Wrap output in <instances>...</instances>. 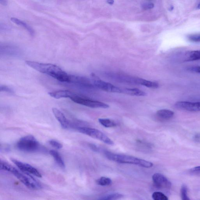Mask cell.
<instances>
[{
  "instance_id": "obj_1",
  "label": "cell",
  "mask_w": 200,
  "mask_h": 200,
  "mask_svg": "<svg viewBox=\"0 0 200 200\" xmlns=\"http://www.w3.org/2000/svg\"><path fill=\"white\" fill-rule=\"evenodd\" d=\"M26 63L27 65L37 71L49 75L60 82L69 83L70 81V75L68 74L60 67L55 65L30 61H27Z\"/></svg>"
},
{
  "instance_id": "obj_2",
  "label": "cell",
  "mask_w": 200,
  "mask_h": 200,
  "mask_svg": "<svg viewBox=\"0 0 200 200\" xmlns=\"http://www.w3.org/2000/svg\"><path fill=\"white\" fill-rule=\"evenodd\" d=\"M1 169L13 174L28 189L33 190H38L42 189L40 183L29 174L18 170L4 161H1Z\"/></svg>"
},
{
  "instance_id": "obj_3",
  "label": "cell",
  "mask_w": 200,
  "mask_h": 200,
  "mask_svg": "<svg viewBox=\"0 0 200 200\" xmlns=\"http://www.w3.org/2000/svg\"><path fill=\"white\" fill-rule=\"evenodd\" d=\"M104 154L107 158L110 160L121 163L136 165L144 168H151L153 165L152 163L145 160L141 159L129 155H118L105 151Z\"/></svg>"
},
{
  "instance_id": "obj_4",
  "label": "cell",
  "mask_w": 200,
  "mask_h": 200,
  "mask_svg": "<svg viewBox=\"0 0 200 200\" xmlns=\"http://www.w3.org/2000/svg\"><path fill=\"white\" fill-rule=\"evenodd\" d=\"M16 147L21 151L33 152L39 150L40 145L34 136L29 135L20 139L16 144Z\"/></svg>"
},
{
  "instance_id": "obj_5",
  "label": "cell",
  "mask_w": 200,
  "mask_h": 200,
  "mask_svg": "<svg viewBox=\"0 0 200 200\" xmlns=\"http://www.w3.org/2000/svg\"><path fill=\"white\" fill-rule=\"evenodd\" d=\"M76 129L82 134L88 135L93 138L100 140L109 145H113L114 142L109 137L98 129L87 127H78Z\"/></svg>"
},
{
  "instance_id": "obj_6",
  "label": "cell",
  "mask_w": 200,
  "mask_h": 200,
  "mask_svg": "<svg viewBox=\"0 0 200 200\" xmlns=\"http://www.w3.org/2000/svg\"><path fill=\"white\" fill-rule=\"evenodd\" d=\"M70 99L75 103L90 108H101L104 109L109 108V106L106 104L100 101H94L84 98L75 93L73 94Z\"/></svg>"
},
{
  "instance_id": "obj_7",
  "label": "cell",
  "mask_w": 200,
  "mask_h": 200,
  "mask_svg": "<svg viewBox=\"0 0 200 200\" xmlns=\"http://www.w3.org/2000/svg\"><path fill=\"white\" fill-rule=\"evenodd\" d=\"M92 77L94 85L98 89L106 92L122 93L121 88L99 79L94 74H92Z\"/></svg>"
},
{
  "instance_id": "obj_8",
  "label": "cell",
  "mask_w": 200,
  "mask_h": 200,
  "mask_svg": "<svg viewBox=\"0 0 200 200\" xmlns=\"http://www.w3.org/2000/svg\"><path fill=\"white\" fill-rule=\"evenodd\" d=\"M11 160L21 171L31 174L37 177H42V175L40 172L32 166L14 159H12Z\"/></svg>"
},
{
  "instance_id": "obj_9",
  "label": "cell",
  "mask_w": 200,
  "mask_h": 200,
  "mask_svg": "<svg viewBox=\"0 0 200 200\" xmlns=\"http://www.w3.org/2000/svg\"><path fill=\"white\" fill-rule=\"evenodd\" d=\"M69 83H72L82 88L91 89L94 86L93 84H92L90 79L87 77L74 75H70Z\"/></svg>"
},
{
  "instance_id": "obj_10",
  "label": "cell",
  "mask_w": 200,
  "mask_h": 200,
  "mask_svg": "<svg viewBox=\"0 0 200 200\" xmlns=\"http://www.w3.org/2000/svg\"><path fill=\"white\" fill-rule=\"evenodd\" d=\"M152 179L154 184L157 188L166 189H169L171 188V182L162 174H154L153 175Z\"/></svg>"
},
{
  "instance_id": "obj_11",
  "label": "cell",
  "mask_w": 200,
  "mask_h": 200,
  "mask_svg": "<svg viewBox=\"0 0 200 200\" xmlns=\"http://www.w3.org/2000/svg\"><path fill=\"white\" fill-rule=\"evenodd\" d=\"M176 108L182 110L190 111H200V102H190L187 101H179L175 104Z\"/></svg>"
},
{
  "instance_id": "obj_12",
  "label": "cell",
  "mask_w": 200,
  "mask_h": 200,
  "mask_svg": "<svg viewBox=\"0 0 200 200\" xmlns=\"http://www.w3.org/2000/svg\"><path fill=\"white\" fill-rule=\"evenodd\" d=\"M52 112L56 119L60 123L62 128L67 129L72 127L71 122L66 117L62 111L57 108H54L52 109Z\"/></svg>"
},
{
  "instance_id": "obj_13",
  "label": "cell",
  "mask_w": 200,
  "mask_h": 200,
  "mask_svg": "<svg viewBox=\"0 0 200 200\" xmlns=\"http://www.w3.org/2000/svg\"><path fill=\"white\" fill-rule=\"evenodd\" d=\"M21 50L16 47L12 46H3L1 47L0 55L1 56L18 57L21 55Z\"/></svg>"
},
{
  "instance_id": "obj_14",
  "label": "cell",
  "mask_w": 200,
  "mask_h": 200,
  "mask_svg": "<svg viewBox=\"0 0 200 200\" xmlns=\"http://www.w3.org/2000/svg\"><path fill=\"white\" fill-rule=\"evenodd\" d=\"M73 93V92L68 90H59L49 92V94L53 98L58 99L62 98L70 99Z\"/></svg>"
},
{
  "instance_id": "obj_15",
  "label": "cell",
  "mask_w": 200,
  "mask_h": 200,
  "mask_svg": "<svg viewBox=\"0 0 200 200\" xmlns=\"http://www.w3.org/2000/svg\"><path fill=\"white\" fill-rule=\"evenodd\" d=\"M174 114V112L172 111L167 109H160L157 111L156 112L157 117L163 121H167L172 118Z\"/></svg>"
},
{
  "instance_id": "obj_16",
  "label": "cell",
  "mask_w": 200,
  "mask_h": 200,
  "mask_svg": "<svg viewBox=\"0 0 200 200\" xmlns=\"http://www.w3.org/2000/svg\"><path fill=\"white\" fill-rule=\"evenodd\" d=\"M122 93L135 96H145L147 95L145 92L138 89H122Z\"/></svg>"
},
{
  "instance_id": "obj_17",
  "label": "cell",
  "mask_w": 200,
  "mask_h": 200,
  "mask_svg": "<svg viewBox=\"0 0 200 200\" xmlns=\"http://www.w3.org/2000/svg\"><path fill=\"white\" fill-rule=\"evenodd\" d=\"M49 153L53 157L54 160H55L56 163H57V164L62 169H65V165L64 161H63L62 157H61V155L57 151H56V150H51L49 151Z\"/></svg>"
},
{
  "instance_id": "obj_18",
  "label": "cell",
  "mask_w": 200,
  "mask_h": 200,
  "mask_svg": "<svg viewBox=\"0 0 200 200\" xmlns=\"http://www.w3.org/2000/svg\"><path fill=\"white\" fill-rule=\"evenodd\" d=\"M199 60H200V50H193L186 54L185 61H195Z\"/></svg>"
},
{
  "instance_id": "obj_19",
  "label": "cell",
  "mask_w": 200,
  "mask_h": 200,
  "mask_svg": "<svg viewBox=\"0 0 200 200\" xmlns=\"http://www.w3.org/2000/svg\"><path fill=\"white\" fill-rule=\"evenodd\" d=\"M99 122L105 128H113L116 126V123L115 121L108 118L99 119Z\"/></svg>"
},
{
  "instance_id": "obj_20",
  "label": "cell",
  "mask_w": 200,
  "mask_h": 200,
  "mask_svg": "<svg viewBox=\"0 0 200 200\" xmlns=\"http://www.w3.org/2000/svg\"><path fill=\"white\" fill-rule=\"evenodd\" d=\"M123 195L118 193H114L105 195L99 199V200H109L119 199L123 197Z\"/></svg>"
},
{
  "instance_id": "obj_21",
  "label": "cell",
  "mask_w": 200,
  "mask_h": 200,
  "mask_svg": "<svg viewBox=\"0 0 200 200\" xmlns=\"http://www.w3.org/2000/svg\"><path fill=\"white\" fill-rule=\"evenodd\" d=\"M140 85L144 86L151 89H157L159 87V84L156 82H151L143 79H141Z\"/></svg>"
},
{
  "instance_id": "obj_22",
  "label": "cell",
  "mask_w": 200,
  "mask_h": 200,
  "mask_svg": "<svg viewBox=\"0 0 200 200\" xmlns=\"http://www.w3.org/2000/svg\"><path fill=\"white\" fill-rule=\"evenodd\" d=\"M96 183L98 185L101 186H108L111 184L112 182L108 177H102L97 179L96 181Z\"/></svg>"
},
{
  "instance_id": "obj_23",
  "label": "cell",
  "mask_w": 200,
  "mask_h": 200,
  "mask_svg": "<svg viewBox=\"0 0 200 200\" xmlns=\"http://www.w3.org/2000/svg\"><path fill=\"white\" fill-rule=\"evenodd\" d=\"M11 20L12 22H14V23H16V24H17L18 25L22 26L25 28L26 29L29 31V32L32 35H33V31L32 29L30 27L28 26V25L24 22H22V21H21V20L18 19L17 18H11Z\"/></svg>"
},
{
  "instance_id": "obj_24",
  "label": "cell",
  "mask_w": 200,
  "mask_h": 200,
  "mask_svg": "<svg viewBox=\"0 0 200 200\" xmlns=\"http://www.w3.org/2000/svg\"><path fill=\"white\" fill-rule=\"evenodd\" d=\"M152 198L155 200H168V198L163 193L160 191L154 192L152 195Z\"/></svg>"
},
{
  "instance_id": "obj_25",
  "label": "cell",
  "mask_w": 200,
  "mask_h": 200,
  "mask_svg": "<svg viewBox=\"0 0 200 200\" xmlns=\"http://www.w3.org/2000/svg\"><path fill=\"white\" fill-rule=\"evenodd\" d=\"M181 197L182 199L183 200H189L190 199L189 198L187 195V188L185 185H183L181 188Z\"/></svg>"
},
{
  "instance_id": "obj_26",
  "label": "cell",
  "mask_w": 200,
  "mask_h": 200,
  "mask_svg": "<svg viewBox=\"0 0 200 200\" xmlns=\"http://www.w3.org/2000/svg\"><path fill=\"white\" fill-rule=\"evenodd\" d=\"M49 144L52 146L57 149H60L63 148V145L62 143H60L58 141L54 140H50L49 141Z\"/></svg>"
},
{
  "instance_id": "obj_27",
  "label": "cell",
  "mask_w": 200,
  "mask_h": 200,
  "mask_svg": "<svg viewBox=\"0 0 200 200\" xmlns=\"http://www.w3.org/2000/svg\"><path fill=\"white\" fill-rule=\"evenodd\" d=\"M0 91H1V92L4 91V92L8 93L9 94H13L14 93L13 90L11 88L8 86H6L4 85L1 86V87H0Z\"/></svg>"
},
{
  "instance_id": "obj_28",
  "label": "cell",
  "mask_w": 200,
  "mask_h": 200,
  "mask_svg": "<svg viewBox=\"0 0 200 200\" xmlns=\"http://www.w3.org/2000/svg\"><path fill=\"white\" fill-rule=\"evenodd\" d=\"M189 39L193 42H200V35H191L189 36Z\"/></svg>"
},
{
  "instance_id": "obj_29",
  "label": "cell",
  "mask_w": 200,
  "mask_h": 200,
  "mask_svg": "<svg viewBox=\"0 0 200 200\" xmlns=\"http://www.w3.org/2000/svg\"><path fill=\"white\" fill-rule=\"evenodd\" d=\"M189 71L192 72L200 74V66L191 67L188 69Z\"/></svg>"
},
{
  "instance_id": "obj_30",
  "label": "cell",
  "mask_w": 200,
  "mask_h": 200,
  "mask_svg": "<svg viewBox=\"0 0 200 200\" xmlns=\"http://www.w3.org/2000/svg\"><path fill=\"white\" fill-rule=\"evenodd\" d=\"M154 5L152 3H145L142 5V8L145 10L152 9L154 8Z\"/></svg>"
},
{
  "instance_id": "obj_31",
  "label": "cell",
  "mask_w": 200,
  "mask_h": 200,
  "mask_svg": "<svg viewBox=\"0 0 200 200\" xmlns=\"http://www.w3.org/2000/svg\"><path fill=\"white\" fill-rule=\"evenodd\" d=\"M88 145H89V148H90L91 150H93L94 151L96 152H99L100 150L99 148L98 147L96 146V145H95L94 144L89 143V144H88Z\"/></svg>"
},
{
  "instance_id": "obj_32",
  "label": "cell",
  "mask_w": 200,
  "mask_h": 200,
  "mask_svg": "<svg viewBox=\"0 0 200 200\" xmlns=\"http://www.w3.org/2000/svg\"><path fill=\"white\" fill-rule=\"evenodd\" d=\"M10 150V148L9 146L7 145H3V146L2 145H1V151H3V152H7L9 151Z\"/></svg>"
},
{
  "instance_id": "obj_33",
  "label": "cell",
  "mask_w": 200,
  "mask_h": 200,
  "mask_svg": "<svg viewBox=\"0 0 200 200\" xmlns=\"http://www.w3.org/2000/svg\"><path fill=\"white\" fill-rule=\"evenodd\" d=\"M0 2L3 5H6L8 4V0H0Z\"/></svg>"
},
{
  "instance_id": "obj_34",
  "label": "cell",
  "mask_w": 200,
  "mask_h": 200,
  "mask_svg": "<svg viewBox=\"0 0 200 200\" xmlns=\"http://www.w3.org/2000/svg\"><path fill=\"white\" fill-rule=\"evenodd\" d=\"M193 171L196 172H200V166L196 167L192 169Z\"/></svg>"
},
{
  "instance_id": "obj_35",
  "label": "cell",
  "mask_w": 200,
  "mask_h": 200,
  "mask_svg": "<svg viewBox=\"0 0 200 200\" xmlns=\"http://www.w3.org/2000/svg\"><path fill=\"white\" fill-rule=\"evenodd\" d=\"M114 2V0H108V1H107V2H108L109 4L110 5H112L113 4Z\"/></svg>"
},
{
  "instance_id": "obj_36",
  "label": "cell",
  "mask_w": 200,
  "mask_h": 200,
  "mask_svg": "<svg viewBox=\"0 0 200 200\" xmlns=\"http://www.w3.org/2000/svg\"><path fill=\"white\" fill-rule=\"evenodd\" d=\"M198 8L199 9H200V3L198 5Z\"/></svg>"
}]
</instances>
